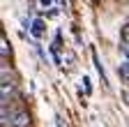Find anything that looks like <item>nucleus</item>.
Returning <instances> with one entry per match:
<instances>
[{
    "mask_svg": "<svg viewBox=\"0 0 129 127\" xmlns=\"http://www.w3.org/2000/svg\"><path fill=\"white\" fill-rule=\"evenodd\" d=\"M39 3H42V5L46 7V5H51V0H39Z\"/></svg>",
    "mask_w": 129,
    "mask_h": 127,
    "instance_id": "10",
    "label": "nucleus"
},
{
    "mask_svg": "<svg viewBox=\"0 0 129 127\" xmlns=\"http://www.w3.org/2000/svg\"><path fill=\"white\" fill-rule=\"evenodd\" d=\"M122 42H127V44H129V23L122 28Z\"/></svg>",
    "mask_w": 129,
    "mask_h": 127,
    "instance_id": "8",
    "label": "nucleus"
},
{
    "mask_svg": "<svg viewBox=\"0 0 129 127\" xmlns=\"http://www.w3.org/2000/svg\"><path fill=\"white\" fill-rule=\"evenodd\" d=\"M92 60H94V65H97V72H99V76H102V81H104V83H108V81H106V74H104V67H102V62H99V58H97V53H92Z\"/></svg>",
    "mask_w": 129,
    "mask_h": 127,
    "instance_id": "6",
    "label": "nucleus"
},
{
    "mask_svg": "<svg viewBox=\"0 0 129 127\" xmlns=\"http://www.w3.org/2000/svg\"><path fill=\"white\" fill-rule=\"evenodd\" d=\"M30 33L35 35V37H42V35H44V21H42V19H35V21H32Z\"/></svg>",
    "mask_w": 129,
    "mask_h": 127,
    "instance_id": "3",
    "label": "nucleus"
},
{
    "mask_svg": "<svg viewBox=\"0 0 129 127\" xmlns=\"http://www.w3.org/2000/svg\"><path fill=\"white\" fill-rule=\"evenodd\" d=\"M118 74H120L122 81L129 83V60H124V62H120V65H118Z\"/></svg>",
    "mask_w": 129,
    "mask_h": 127,
    "instance_id": "4",
    "label": "nucleus"
},
{
    "mask_svg": "<svg viewBox=\"0 0 129 127\" xmlns=\"http://www.w3.org/2000/svg\"><path fill=\"white\" fill-rule=\"evenodd\" d=\"M55 125H58V127H64V125H62V118H60V116L55 118Z\"/></svg>",
    "mask_w": 129,
    "mask_h": 127,
    "instance_id": "9",
    "label": "nucleus"
},
{
    "mask_svg": "<svg viewBox=\"0 0 129 127\" xmlns=\"http://www.w3.org/2000/svg\"><path fill=\"white\" fill-rule=\"evenodd\" d=\"M14 90V83L12 81H7V76L3 79V106H7V102H9V92Z\"/></svg>",
    "mask_w": 129,
    "mask_h": 127,
    "instance_id": "2",
    "label": "nucleus"
},
{
    "mask_svg": "<svg viewBox=\"0 0 129 127\" xmlns=\"http://www.w3.org/2000/svg\"><path fill=\"white\" fill-rule=\"evenodd\" d=\"M0 53H3V58H7V53H9V46H7V35H5V33L0 35Z\"/></svg>",
    "mask_w": 129,
    "mask_h": 127,
    "instance_id": "5",
    "label": "nucleus"
},
{
    "mask_svg": "<svg viewBox=\"0 0 129 127\" xmlns=\"http://www.w3.org/2000/svg\"><path fill=\"white\" fill-rule=\"evenodd\" d=\"M120 51H122L124 60H129V44H127V42H122V46H120Z\"/></svg>",
    "mask_w": 129,
    "mask_h": 127,
    "instance_id": "7",
    "label": "nucleus"
},
{
    "mask_svg": "<svg viewBox=\"0 0 129 127\" xmlns=\"http://www.w3.org/2000/svg\"><path fill=\"white\" fill-rule=\"evenodd\" d=\"M9 127H30V116L25 113V111H16V113L9 116ZM7 127V125H5Z\"/></svg>",
    "mask_w": 129,
    "mask_h": 127,
    "instance_id": "1",
    "label": "nucleus"
}]
</instances>
